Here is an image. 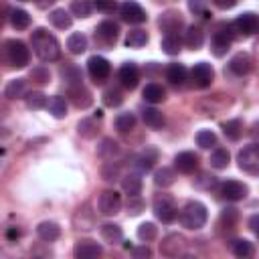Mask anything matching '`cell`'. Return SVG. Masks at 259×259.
Returning a JSON list of instances; mask_svg holds the SVG:
<instances>
[{
	"mask_svg": "<svg viewBox=\"0 0 259 259\" xmlns=\"http://www.w3.org/2000/svg\"><path fill=\"white\" fill-rule=\"evenodd\" d=\"M184 42H186V47L192 49V51L200 49V47L204 45V32H202V28H200V26H194V24L188 26V28H186Z\"/></svg>",
	"mask_w": 259,
	"mask_h": 259,
	"instance_id": "cell-23",
	"label": "cell"
},
{
	"mask_svg": "<svg viewBox=\"0 0 259 259\" xmlns=\"http://www.w3.org/2000/svg\"><path fill=\"white\" fill-rule=\"evenodd\" d=\"M97 154H99L103 160H113V156L119 154V146H117V142L105 138V140L101 142V146L97 148Z\"/></svg>",
	"mask_w": 259,
	"mask_h": 259,
	"instance_id": "cell-38",
	"label": "cell"
},
{
	"mask_svg": "<svg viewBox=\"0 0 259 259\" xmlns=\"http://www.w3.org/2000/svg\"><path fill=\"white\" fill-rule=\"evenodd\" d=\"M156 158H158V152H156V150H152V148H148V150H144V152L136 158V164H138V168H140V170H150V168L154 166Z\"/></svg>",
	"mask_w": 259,
	"mask_h": 259,
	"instance_id": "cell-43",
	"label": "cell"
},
{
	"mask_svg": "<svg viewBox=\"0 0 259 259\" xmlns=\"http://www.w3.org/2000/svg\"><path fill=\"white\" fill-rule=\"evenodd\" d=\"M4 53H6V61L10 63V67H16V69H24L30 61V53L26 45L18 38H8L4 42Z\"/></svg>",
	"mask_w": 259,
	"mask_h": 259,
	"instance_id": "cell-3",
	"label": "cell"
},
{
	"mask_svg": "<svg viewBox=\"0 0 259 259\" xmlns=\"http://www.w3.org/2000/svg\"><path fill=\"white\" fill-rule=\"evenodd\" d=\"M47 109H49V113H51L53 117L61 119V117L67 115V101H65L61 95H53V97H49Z\"/></svg>",
	"mask_w": 259,
	"mask_h": 259,
	"instance_id": "cell-29",
	"label": "cell"
},
{
	"mask_svg": "<svg viewBox=\"0 0 259 259\" xmlns=\"http://www.w3.org/2000/svg\"><path fill=\"white\" fill-rule=\"evenodd\" d=\"M237 162H239V168H241L245 174L259 176V144L245 146V148L237 154Z\"/></svg>",
	"mask_w": 259,
	"mask_h": 259,
	"instance_id": "cell-4",
	"label": "cell"
},
{
	"mask_svg": "<svg viewBox=\"0 0 259 259\" xmlns=\"http://www.w3.org/2000/svg\"><path fill=\"white\" fill-rule=\"evenodd\" d=\"M49 20H51L53 26H57V28H61V30L69 28L71 22H73L71 16H69V12H67L65 8H55V10L49 14Z\"/></svg>",
	"mask_w": 259,
	"mask_h": 259,
	"instance_id": "cell-31",
	"label": "cell"
},
{
	"mask_svg": "<svg viewBox=\"0 0 259 259\" xmlns=\"http://www.w3.org/2000/svg\"><path fill=\"white\" fill-rule=\"evenodd\" d=\"M6 235H8V239H18V237H20V231H18V229H8Z\"/></svg>",
	"mask_w": 259,
	"mask_h": 259,
	"instance_id": "cell-59",
	"label": "cell"
},
{
	"mask_svg": "<svg viewBox=\"0 0 259 259\" xmlns=\"http://www.w3.org/2000/svg\"><path fill=\"white\" fill-rule=\"evenodd\" d=\"M174 166L178 168V172L190 174V172H194L196 166H198V156H196L194 152H180V154H176V158H174Z\"/></svg>",
	"mask_w": 259,
	"mask_h": 259,
	"instance_id": "cell-18",
	"label": "cell"
},
{
	"mask_svg": "<svg viewBox=\"0 0 259 259\" xmlns=\"http://www.w3.org/2000/svg\"><path fill=\"white\" fill-rule=\"evenodd\" d=\"M156 235H158V229H156V225H154V223H142V225L138 227V239H140V241H144V243L154 241V239H156Z\"/></svg>",
	"mask_w": 259,
	"mask_h": 259,
	"instance_id": "cell-44",
	"label": "cell"
},
{
	"mask_svg": "<svg viewBox=\"0 0 259 259\" xmlns=\"http://www.w3.org/2000/svg\"><path fill=\"white\" fill-rule=\"evenodd\" d=\"M119 14L123 16V20H127L130 24H142V22H146V10L138 4V2H134V0H125L121 6H119Z\"/></svg>",
	"mask_w": 259,
	"mask_h": 259,
	"instance_id": "cell-10",
	"label": "cell"
},
{
	"mask_svg": "<svg viewBox=\"0 0 259 259\" xmlns=\"http://www.w3.org/2000/svg\"><path fill=\"white\" fill-rule=\"evenodd\" d=\"M233 28H235L237 32L245 34V36L255 34V32L259 30V16H257L255 12H243V14H239V16L235 18Z\"/></svg>",
	"mask_w": 259,
	"mask_h": 259,
	"instance_id": "cell-9",
	"label": "cell"
},
{
	"mask_svg": "<svg viewBox=\"0 0 259 259\" xmlns=\"http://www.w3.org/2000/svg\"><path fill=\"white\" fill-rule=\"evenodd\" d=\"M73 253H75L77 259H95L103 253V249H101V245H97L93 241H79L75 245Z\"/></svg>",
	"mask_w": 259,
	"mask_h": 259,
	"instance_id": "cell-19",
	"label": "cell"
},
{
	"mask_svg": "<svg viewBox=\"0 0 259 259\" xmlns=\"http://www.w3.org/2000/svg\"><path fill=\"white\" fill-rule=\"evenodd\" d=\"M134 127H136V115H134V113L125 111V113H119V115L115 117V130H117V132L127 134V132H132Z\"/></svg>",
	"mask_w": 259,
	"mask_h": 259,
	"instance_id": "cell-37",
	"label": "cell"
},
{
	"mask_svg": "<svg viewBox=\"0 0 259 259\" xmlns=\"http://www.w3.org/2000/svg\"><path fill=\"white\" fill-rule=\"evenodd\" d=\"M154 214H156V219L158 221H162V223H174L176 221V217H178V208H176V204H174V200L168 196V194H158L156 198H154Z\"/></svg>",
	"mask_w": 259,
	"mask_h": 259,
	"instance_id": "cell-5",
	"label": "cell"
},
{
	"mask_svg": "<svg viewBox=\"0 0 259 259\" xmlns=\"http://www.w3.org/2000/svg\"><path fill=\"white\" fill-rule=\"evenodd\" d=\"M188 8L194 14H202L204 12V0H188Z\"/></svg>",
	"mask_w": 259,
	"mask_h": 259,
	"instance_id": "cell-55",
	"label": "cell"
},
{
	"mask_svg": "<svg viewBox=\"0 0 259 259\" xmlns=\"http://www.w3.org/2000/svg\"><path fill=\"white\" fill-rule=\"evenodd\" d=\"M103 103H105L107 107H117V105H121V103H123L121 91H119V89H107V91L103 93Z\"/></svg>",
	"mask_w": 259,
	"mask_h": 259,
	"instance_id": "cell-48",
	"label": "cell"
},
{
	"mask_svg": "<svg viewBox=\"0 0 259 259\" xmlns=\"http://www.w3.org/2000/svg\"><path fill=\"white\" fill-rule=\"evenodd\" d=\"M206 219H208V210H206V206H204L202 202H198V200H190V202L182 208V212H180V223H182V227H186V229H190V231H196V229L204 227Z\"/></svg>",
	"mask_w": 259,
	"mask_h": 259,
	"instance_id": "cell-2",
	"label": "cell"
},
{
	"mask_svg": "<svg viewBox=\"0 0 259 259\" xmlns=\"http://www.w3.org/2000/svg\"><path fill=\"white\" fill-rule=\"evenodd\" d=\"M36 235H38V239H42V241H47V243H53V241H57V239L61 237V229H59L57 223L45 221V223H40V225L36 227Z\"/></svg>",
	"mask_w": 259,
	"mask_h": 259,
	"instance_id": "cell-20",
	"label": "cell"
},
{
	"mask_svg": "<svg viewBox=\"0 0 259 259\" xmlns=\"http://www.w3.org/2000/svg\"><path fill=\"white\" fill-rule=\"evenodd\" d=\"M142 119H144V123H146L148 127H152V130H158V127L164 125V115H162V111H158L156 107H146V109L142 111Z\"/></svg>",
	"mask_w": 259,
	"mask_h": 259,
	"instance_id": "cell-28",
	"label": "cell"
},
{
	"mask_svg": "<svg viewBox=\"0 0 259 259\" xmlns=\"http://www.w3.org/2000/svg\"><path fill=\"white\" fill-rule=\"evenodd\" d=\"M97 206H99V212L103 214H117L119 208H121V196L115 192V190H103L99 194V200H97Z\"/></svg>",
	"mask_w": 259,
	"mask_h": 259,
	"instance_id": "cell-8",
	"label": "cell"
},
{
	"mask_svg": "<svg viewBox=\"0 0 259 259\" xmlns=\"http://www.w3.org/2000/svg\"><path fill=\"white\" fill-rule=\"evenodd\" d=\"M180 47H182V40H180V36H178L176 32L164 34V38H162V49H164L166 55H178V53H180Z\"/></svg>",
	"mask_w": 259,
	"mask_h": 259,
	"instance_id": "cell-36",
	"label": "cell"
},
{
	"mask_svg": "<svg viewBox=\"0 0 259 259\" xmlns=\"http://www.w3.org/2000/svg\"><path fill=\"white\" fill-rule=\"evenodd\" d=\"M219 190H221V196H223L225 200H231V202L245 198L247 192H249L247 184H243V182H239V180H225Z\"/></svg>",
	"mask_w": 259,
	"mask_h": 259,
	"instance_id": "cell-11",
	"label": "cell"
},
{
	"mask_svg": "<svg viewBox=\"0 0 259 259\" xmlns=\"http://www.w3.org/2000/svg\"><path fill=\"white\" fill-rule=\"evenodd\" d=\"M148 42V32L142 30V28H136V30H130L125 34V47L130 49H140Z\"/></svg>",
	"mask_w": 259,
	"mask_h": 259,
	"instance_id": "cell-35",
	"label": "cell"
},
{
	"mask_svg": "<svg viewBox=\"0 0 259 259\" xmlns=\"http://www.w3.org/2000/svg\"><path fill=\"white\" fill-rule=\"evenodd\" d=\"M237 221H239V212H237V208H225L223 212H221V227H225V229H235L237 227Z\"/></svg>",
	"mask_w": 259,
	"mask_h": 259,
	"instance_id": "cell-45",
	"label": "cell"
},
{
	"mask_svg": "<svg viewBox=\"0 0 259 259\" xmlns=\"http://www.w3.org/2000/svg\"><path fill=\"white\" fill-rule=\"evenodd\" d=\"M142 95H144V99H146L148 103H160V101L166 99V91H164V87L158 85V83H148V85L144 87Z\"/></svg>",
	"mask_w": 259,
	"mask_h": 259,
	"instance_id": "cell-25",
	"label": "cell"
},
{
	"mask_svg": "<svg viewBox=\"0 0 259 259\" xmlns=\"http://www.w3.org/2000/svg\"><path fill=\"white\" fill-rule=\"evenodd\" d=\"M4 95L8 99H20L26 95V81L24 79H12L8 81V85L4 87Z\"/></svg>",
	"mask_w": 259,
	"mask_h": 259,
	"instance_id": "cell-27",
	"label": "cell"
},
{
	"mask_svg": "<svg viewBox=\"0 0 259 259\" xmlns=\"http://www.w3.org/2000/svg\"><path fill=\"white\" fill-rule=\"evenodd\" d=\"M231 251H233V255H237V257H241V259H249V257H253L255 247H253V243L247 241V239H235V241L231 243Z\"/></svg>",
	"mask_w": 259,
	"mask_h": 259,
	"instance_id": "cell-26",
	"label": "cell"
},
{
	"mask_svg": "<svg viewBox=\"0 0 259 259\" xmlns=\"http://www.w3.org/2000/svg\"><path fill=\"white\" fill-rule=\"evenodd\" d=\"M67 49H69L73 55L85 53V49H87V36H85L83 32H73V34L67 38Z\"/></svg>",
	"mask_w": 259,
	"mask_h": 259,
	"instance_id": "cell-33",
	"label": "cell"
},
{
	"mask_svg": "<svg viewBox=\"0 0 259 259\" xmlns=\"http://www.w3.org/2000/svg\"><path fill=\"white\" fill-rule=\"evenodd\" d=\"M186 75H188V71H186V67L180 65V63H172V65H168V69H166V79H168L172 85H182V83L186 81Z\"/></svg>",
	"mask_w": 259,
	"mask_h": 259,
	"instance_id": "cell-24",
	"label": "cell"
},
{
	"mask_svg": "<svg viewBox=\"0 0 259 259\" xmlns=\"http://www.w3.org/2000/svg\"><path fill=\"white\" fill-rule=\"evenodd\" d=\"M93 4L99 12H113L115 10V0H95Z\"/></svg>",
	"mask_w": 259,
	"mask_h": 259,
	"instance_id": "cell-53",
	"label": "cell"
},
{
	"mask_svg": "<svg viewBox=\"0 0 259 259\" xmlns=\"http://www.w3.org/2000/svg\"><path fill=\"white\" fill-rule=\"evenodd\" d=\"M71 12L79 18H85L91 14V2L89 0H73L71 2Z\"/></svg>",
	"mask_w": 259,
	"mask_h": 259,
	"instance_id": "cell-47",
	"label": "cell"
},
{
	"mask_svg": "<svg viewBox=\"0 0 259 259\" xmlns=\"http://www.w3.org/2000/svg\"><path fill=\"white\" fill-rule=\"evenodd\" d=\"M121 188H123V192L127 196H138L142 192V178H140V174H136V172L125 174L121 178Z\"/></svg>",
	"mask_w": 259,
	"mask_h": 259,
	"instance_id": "cell-21",
	"label": "cell"
},
{
	"mask_svg": "<svg viewBox=\"0 0 259 259\" xmlns=\"http://www.w3.org/2000/svg\"><path fill=\"white\" fill-rule=\"evenodd\" d=\"M30 40H32V49L40 61H57L61 57L59 40L47 28H36L32 32Z\"/></svg>",
	"mask_w": 259,
	"mask_h": 259,
	"instance_id": "cell-1",
	"label": "cell"
},
{
	"mask_svg": "<svg viewBox=\"0 0 259 259\" xmlns=\"http://www.w3.org/2000/svg\"><path fill=\"white\" fill-rule=\"evenodd\" d=\"M229 69H231V73L243 77V75H247V73L253 69V61H251V57H249L247 53H237L235 57H231Z\"/></svg>",
	"mask_w": 259,
	"mask_h": 259,
	"instance_id": "cell-16",
	"label": "cell"
},
{
	"mask_svg": "<svg viewBox=\"0 0 259 259\" xmlns=\"http://www.w3.org/2000/svg\"><path fill=\"white\" fill-rule=\"evenodd\" d=\"M249 229H251V231L257 235V239H259V212L249 217Z\"/></svg>",
	"mask_w": 259,
	"mask_h": 259,
	"instance_id": "cell-56",
	"label": "cell"
},
{
	"mask_svg": "<svg viewBox=\"0 0 259 259\" xmlns=\"http://www.w3.org/2000/svg\"><path fill=\"white\" fill-rule=\"evenodd\" d=\"M223 132H225V136L229 138V140H239L241 138V134H243V121L241 119H229V121H225L223 123Z\"/></svg>",
	"mask_w": 259,
	"mask_h": 259,
	"instance_id": "cell-40",
	"label": "cell"
},
{
	"mask_svg": "<svg viewBox=\"0 0 259 259\" xmlns=\"http://www.w3.org/2000/svg\"><path fill=\"white\" fill-rule=\"evenodd\" d=\"M174 180H176V174H174V170L168 168V166H162L160 170L154 172V184H156V186L166 188V186L174 184Z\"/></svg>",
	"mask_w": 259,
	"mask_h": 259,
	"instance_id": "cell-34",
	"label": "cell"
},
{
	"mask_svg": "<svg viewBox=\"0 0 259 259\" xmlns=\"http://www.w3.org/2000/svg\"><path fill=\"white\" fill-rule=\"evenodd\" d=\"M77 127H79V134H81L83 138H93V136L97 134V123H95V119H81Z\"/></svg>",
	"mask_w": 259,
	"mask_h": 259,
	"instance_id": "cell-49",
	"label": "cell"
},
{
	"mask_svg": "<svg viewBox=\"0 0 259 259\" xmlns=\"http://www.w3.org/2000/svg\"><path fill=\"white\" fill-rule=\"evenodd\" d=\"M101 176H103V180H115L117 176H119V166L115 164V162H111V160H107L105 164H103V168H101Z\"/></svg>",
	"mask_w": 259,
	"mask_h": 259,
	"instance_id": "cell-50",
	"label": "cell"
},
{
	"mask_svg": "<svg viewBox=\"0 0 259 259\" xmlns=\"http://www.w3.org/2000/svg\"><path fill=\"white\" fill-rule=\"evenodd\" d=\"M30 79L36 81V83H49L51 73H49V69H45V67H34V69L30 71Z\"/></svg>",
	"mask_w": 259,
	"mask_h": 259,
	"instance_id": "cell-51",
	"label": "cell"
},
{
	"mask_svg": "<svg viewBox=\"0 0 259 259\" xmlns=\"http://www.w3.org/2000/svg\"><path fill=\"white\" fill-rule=\"evenodd\" d=\"M184 251V237L182 235H168L164 239V243L160 245V253L166 255V257H176Z\"/></svg>",
	"mask_w": 259,
	"mask_h": 259,
	"instance_id": "cell-13",
	"label": "cell"
},
{
	"mask_svg": "<svg viewBox=\"0 0 259 259\" xmlns=\"http://www.w3.org/2000/svg\"><path fill=\"white\" fill-rule=\"evenodd\" d=\"M117 34H119V24L113 22V20H103V22L97 26V30H95V36H97L99 40H103L105 45L115 42V40H117Z\"/></svg>",
	"mask_w": 259,
	"mask_h": 259,
	"instance_id": "cell-14",
	"label": "cell"
},
{
	"mask_svg": "<svg viewBox=\"0 0 259 259\" xmlns=\"http://www.w3.org/2000/svg\"><path fill=\"white\" fill-rule=\"evenodd\" d=\"M233 24L231 26H221L214 34H212V42H210V51H212V55L214 57H223L227 51H229V47H231V42H233Z\"/></svg>",
	"mask_w": 259,
	"mask_h": 259,
	"instance_id": "cell-7",
	"label": "cell"
},
{
	"mask_svg": "<svg viewBox=\"0 0 259 259\" xmlns=\"http://www.w3.org/2000/svg\"><path fill=\"white\" fill-rule=\"evenodd\" d=\"M212 2H214V6H219L223 10H229V8H233L237 4V0H212Z\"/></svg>",
	"mask_w": 259,
	"mask_h": 259,
	"instance_id": "cell-57",
	"label": "cell"
},
{
	"mask_svg": "<svg viewBox=\"0 0 259 259\" xmlns=\"http://www.w3.org/2000/svg\"><path fill=\"white\" fill-rule=\"evenodd\" d=\"M24 99H26V107H28V109H42V107H47V103H49L47 95L40 93V91H30V93H26Z\"/></svg>",
	"mask_w": 259,
	"mask_h": 259,
	"instance_id": "cell-41",
	"label": "cell"
},
{
	"mask_svg": "<svg viewBox=\"0 0 259 259\" xmlns=\"http://www.w3.org/2000/svg\"><path fill=\"white\" fill-rule=\"evenodd\" d=\"M182 26V16L178 12H166L162 18H160V28L166 32V34H172V32H178V28Z\"/></svg>",
	"mask_w": 259,
	"mask_h": 259,
	"instance_id": "cell-22",
	"label": "cell"
},
{
	"mask_svg": "<svg viewBox=\"0 0 259 259\" xmlns=\"http://www.w3.org/2000/svg\"><path fill=\"white\" fill-rule=\"evenodd\" d=\"M190 75H192V81H194L196 87H208V85L212 83L214 71H212V67H210L208 63H196V65L192 67Z\"/></svg>",
	"mask_w": 259,
	"mask_h": 259,
	"instance_id": "cell-12",
	"label": "cell"
},
{
	"mask_svg": "<svg viewBox=\"0 0 259 259\" xmlns=\"http://www.w3.org/2000/svg\"><path fill=\"white\" fill-rule=\"evenodd\" d=\"M132 255H134L136 259H146V257L152 255V251H150L146 245H140V247H132Z\"/></svg>",
	"mask_w": 259,
	"mask_h": 259,
	"instance_id": "cell-54",
	"label": "cell"
},
{
	"mask_svg": "<svg viewBox=\"0 0 259 259\" xmlns=\"http://www.w3.org/2000/svg\"><path fill=\"white\" fill-rule=\"evenodd\" d=\"M229 160H231V156H229V152H227L225 148H217V150L210 154V166L217 168V170L227 168V166H229Z\"/></svg>",
	"mask_w": 259,
	"mask_h": 259,
	"instance_id": "cell-42",
	"label": "cell"
},
{
	"mask_svg": "<svg viewBox=\"0 0 259 259\" xmlns=\"http://www.w3.org/2000/svg\"><path fill=\"white\" fill-rule=\"evenodd\" d=\"M49 2H53V0H49Z\"/></svg>",
	"mask_w": 259,
	"mask_h": 259,
	"instance_id": "cell-60",
	"label": "cell"
},
{
	"mask_svg": "<svg viewBox=\"0 0 259 259\" xmlns=\"http://www.w3.org/2000/svg\"><path fill=\"white\" fill-rule=\"evenodd\" d=\"M87 71H89L93 83L101 85V83L109 77L111 65H109L107 59H103V57H99V55H93V57H89V61H87Z\"/></svg>",
	"mask_w": 259,
	"mask_h": 259,
	"instance_id": "cell-6",
	"label": "cell"
},
{
	"mask_svg": "<svg viewBox=\"0 0 259 259\" xmlns=\"http://www.w3.org/2000/svg\"><path fill=\"white\" fill-rule=\"evenodd\" d=\"M249 134H251L253 140H259V121H255V123L251 125V132H249Z\"/></svg>",
	"mask_w": 259,
	"mask_h": 259,
	"instance_id": "cell-58",
	"label": "cell"
},
{
	"mask_svg": "<svg viewBox=\"0 0 259 259\" xmlns=\"http://www.w3.org/2000/svg\"><path fill=\"white\" fill-rule=\"evenodd\" d=\"M144 210V202L140 200V196H127V212L132 214V217H136V214H140Z\"/></svg>",
	"mask_w": 259,
	"mask_h": 259,
	"instance_id": "cell-52",
	"label": "cell"
},
{
	"mask_svg": "<svg viewBox=\"0 0 259 259\" xmlns=\"http://www.w3.org/2000/svg\"><path fill=\"white\" fill-rule=\"evenodd\" d=\"M10 24L16 28V30H24L30 26V16L26 10L22 8H12L10 10Z\"/></svg>",
	"mask_w": 259,
	"mask_h": 259,
	"instance_id": "cell-30",
	"label": "cell"
},
{
	"mask_svg": "<svg viewBox=\"0 0 259 259\" xmlns=\"http://www.w3.org/2000/svg\"><path fill=\"white\" fill-rule=\"evenodd\" d=\"M119 81L125 89H136L138 81H140V71L134 63H123L119 67Z\"/></svg>",
	"mask_w": 259,
	"mask_h": 259,
	"instance_id": "cell-17",
	"label": "cell"
},
{
	"mask_svg": "<svg viewBox=\"0 0 259 259\" xmlns=\"http://www.w3.org/2000/svg\"><path fill=\"white\" fill-rule=\"evenodd\" d=\"M196 144H198L200 148L208 150L210 146L217 144V136H214V132H210V130H200V132L196 134Z\"/></svg>",
	"mask_w": 259,
	"mask_h": 259,
	"instance_id": "cell-46",
	"label": "cell"
},
{
	"mask_svg": "<svg viewBox=\"0 0 259 259\" xmlns=\"http://www.w3.org/2000/svg\"><path fill=\"white\" fill-rule=\"evenodd\" d=\"M101 237H103V241H107V243H119L121 241V237H123V233H121V227L119 225H115V223H105V225H101Z\"/></svg>",
	"mask_w": 259,
	"mask_h": 259,
	"instance_id": "cell-32",
	"label": "cell"
},
{
	"mask_svg": "<svg viewBox=\"0 0 259 259\" xmlns=\"http://www.w3.org/2000/svg\"><path fill=\"white\" fill-rule=\"evenodd\" d=\"M61 79L71 87V85H81V71L75 65H67L65 69H61Z\"/></svg>",
	"mask_w": 259,
	"mask_h": 259,
	"instance_id": "cell-39",
	"label": "cell"
},
{
	"mask_svg": "<svg viewBox=\"0 0 259 259\" xmlns=\"http://www.w3.org/2000/svg\"><path fill=\"white\" fill-rule=\"evenodd\" d=\"M69 97H71L73 105L79 107V109H87V107L93 103V97H91V93L83 87V83H81V85H71V87H69Z\"/></svg>",
	"mask_w": 259,
	"mask_h": 259,
	"instance_id": "cell-15",
	"label": "cell"
}]
</instances>
